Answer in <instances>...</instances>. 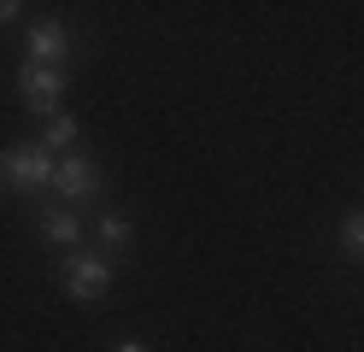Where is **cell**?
Returning <instances> with one entry per match:
<instances>
[{
  "instance_id": "1",
  "label": "cell",
  "mask_w": 364,
  "mask_h": 352,
  "mask_svg": "<svg viewBox=\"0 0 364 352\" xmlns=\"http://www.w3.org/2000/svg\"><path fill=\"white\" fill-rule=\"evenodd\" d=\"M41 182H53V159H48V147H6L0 153V188H12V194H36Z\"/></svg>"
},
{
  "instance_id": "2",
  "label": "cell",
  "mask_w": 364,
  "mask_h": 352,
  "mask_svg": "<svg viewBox=\"0 0 364 352\" xmlns=\"http://www.w3.org/2000/svg\"><path fill=\"white\" fill-rule=\"evenodd\" d=\"M112 294V265L100 252H77L71 265H65V299H77V305H95Z\"/></svg>"
},
{
  "instance_id": "3",
  "label": "cell",
  "mask_w": 364,
  "mask_h": 352,
  "mask_svg": "<svg viewBox=\"0 0 364 352\" xmlns=\"http://www.w3.org/2000/svg\"><path fill=\"white\" fill-rule=\"evenodd\" d=\"M18 94H24L41 117H53L59 100H65V70H53V65H24V70H18Z\"/></svg>"
},
{
  "instance_id": "4",
  "label": "cell",
  "mask_w": 364,
  "mask_h": 352,
  "mask_svg": "<svg viewBox=\"0 0 364 352\" xmlns=\"http://www.w3.org/2000/svg\"><path fill=\"white\" fill-rule=\"evenodd\" d=\"M53 188H59V200H95L100 194V164L88 159V153L59 159L53 164Z\"/></svg>"
},
{
  "instance_id": "5",
  "label": "cell",
  "mask_w": 364,
  "mask_h": 352,
  "mask_svg": "<svg viewBox=\"0 0 364 352\" xmlns=\"http://www.w3.org/2000/svg\"><path fill=\"white\" fill-rule=\"evenodd\" d=\"M65 53H71V36H65V23L41 18L36 30H30V65H53V70H59Z\"/></svg>"
},
{
  "instance_id": "6",
  "label": "cell",
  "mask_w": 364,
  "mask_h": 352,
  "mask_svg": "<svg viewBox=\"0 0 364 352\" xmlns=\"http://www.w3.org/2000/svg\"><path fill=\"white\" fill-rule=\"evenodd\" d=\"M41 241H48V247H77L82 241V218H77V211L71 206H59V211H41Z\"/></svg>"
},
{
  "instance_id": "7",
  "label": "cell",
  "mask_w": 364,
  "mask_h": 352,
  "mask_svg": "<svg viewBox=\"0 0 364 352\" xmlns=\"http://www.w3.org/2000/svg\"><path fill=\"white\" fill-rule=\"evenodd\" d=\"M41 147H48V153H65V147H77V117L53 112V117H48V129H41Z\"/></svg>"
},
{
  "instance_id": "8",
  "label": "cell",
  "mask_w": 364,
  "mask_h": 352,
  "mask_svg": "<svg viewBox=\"0 0 364 352\" xmlns=\"http://www.w3.org/2000/svg\"><path fill=\"white\" fill-rule=\"evenodd\" d=\"M95 235H100V247H129V241H135V223L118 218V211H106V218L95 223Z\"/></svg>"
},
{
  "instance_id": "9",
  "label": "cell",
  "mask_w": 364,
  "mask_h": 352,
  "mask_svg": "<svg viewBox=\"0 0 364 352\" xmlns=\"http://www.w3.org/2000/svg\"><path fill=\"white\" fill-rule=\"evenodd\" d=\"M341 252H347V258H364V211L347 218V229H341Z\"/></svg>"
},
{
  "instance_id": "10",
  "label": "cell",
  "mask_w": 364,
  "mask_h": 352,
  "mask_svg": "<svg viewBox=\"0 0 364 352\" xmlns=\"http://www.w3.org/2000/svg\"><path fill=\"white\" fill-rule=\"evenodd\" d=\"M18 12H24V6H18V0H0V23H12Z\"/></svg>"
},
{
  "instance_id": "11",
  "label": "cell",
  "mask_w": 364,
  "mask_h": 352,
  "mask_svg": "<svg viewBox=\"0 0 364 352\" xmlns=\"http://www.w3.org/2000/svg\"><path fill=\"white\" fill-rule=\"evenodd\" d=\"M118 352H147V346H141V341H124V346H118Z\"/></svg>"
}]
</instances>
